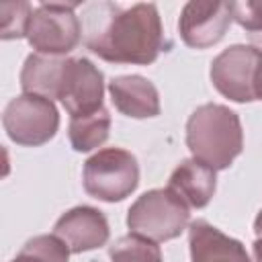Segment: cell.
<instances>
[{
  "mask_svg": "<svg viewBox=\"0 0 262 262\" xmlns=\"http://www.w3.org/2000/svg\"><path fill=\"white\" fill-rule=\"evenodd\" d=\"M88 33L86 47L111 63L147 66L164 49V29L158 6L139 2L121 8L111 2L86 8Z\"/></svg>",
  "mask_w": 262,
  "mask_h": 262,
  "instance_id": "1",
  "label": "cell"
},
{
  "mask_svg": "<svg viewBox=\"0 0 262 262\" xmlns=\"http://www.w3.org/2000/svg\"><path fill=\"white\" fill-rule=\"evenodd\" d=\"M186 145L194 160L225 170L244 149V129L235 111L207 102L192 111L186 121Z\"/></svg>",
  "mask_w": 262,
  "mask_h": 262,
  "instance_id": "2",
  "label": "cell"
},
{
  "mask_svg": "<svg viewBox=\"0 0 262 262\" xmlns=\"http://www.w3.org/2000/svg\"><path fill=\"white\" fill-rule=\"evenodd\" d=\"M188 221V205L168 186L143 192L127 211L129 231L156 244L178 237L186 229Z\"/></svg>",
  "mask_w": 262,
  "mask_h": 262,
  "instance_id": "3",
  "label": "cell"
},
{
  "mask_svg": "<svg viewBox=\"0 0 262 262\" xmlns=\"http://www.w3.org/2000/svg\"><path fill=\"white\" fill-rule=\"evenodd\" d=\"M84 190L104 203L127 199L139 184L137 158L121 147L98 149L84 162L82 170Z\"/></svg>",
  "mask_w": 262,
  "mask_h": 262,
  "instance_id": "4",
  "label": "cell"
},
{
  "mask_svg": "<svg viewBox=\"0 0 262 262\" xmlns=\"http://www.w3.org/2000/svg\"><path fill=\"white\" fill-rule=\"evenodd\" d=\"M76 2H43L33 8L27 29V41L35 53L63 57L74 51L82 39V23Z\"/></svg>",
  "mask_w": 262,
  "mask_h": 262,
  "instance_id": "5",
  "label": "cell"
},
{
  "mask_svg": "<svg viewBox=\"0 0 262 262\" xmlns=\"http://www.w3.org/2000/svg\"><path fill=\"white\" fill-rule=\"evenodd\" d=\"M2 125L16 145L39 147L55 137L59 129V113L53 100L23 92L6 104Z\"/></svg>",
  "mask_w": 262,
  "mask_h": 262,
  "instance_id": "6",
  "label": "cell"
},
{
  "mask_svg": "<svg viewBox=\"0 0 262 262\" xmlns=\"http://www.w3.org/2000/svg\"><path fill=\"white\" fill-rule=\"evenodd\" d=\"M260 53L250 45H231L223 49L211 61V82L219 94L233 102H252L254 94V72Z\"/></svg>",
  "mask_w": 262,
  "mask_h": 262,
  "instance_id": "7",
  "label": "cell"
},
{
  "mask_svg": "<svg viewBox=\"0 0 262 262\" xmlns=\"http://www.w3.org/2000/svg\"><path fill=\"white\" fill-rule=\"evenodd\" d=\"M57 100L72 117H84L102 108L104 76L88 57H68Z\"/></svg>",
  "mask_w": 262,
  "mask_h": 262,
  "instance_id": "8",
  "label": "cell"
},
{
  "mask_svg": "<svg viewBox=\"0 0 262 262\" xmlns=\"http://www.w3.org/2000/svg\"><path fill=\"white\" fill-rule=\"evenodd\" d=\"M233 20L231 2L221 0H190L184 4L178 18V33L192 49H207L219 43Z\"/></svg>",
  "mask_w": 262,
  "mask_h": 262,
  "instance_id": "9",
  "label": "cell"
},
{
  "mask_svg": "<svg viewBox=\"0 0 262 262\" xmlns=\"http://www.w3.org/2000/svg\"><path fill=\"white\" fill-rule=\"evenodd\" d=\"M53 233L68 244L72 254H82L104 246L111 229L102 211L90 205H78L55 221Z\"/></svg>",
  "mask_w": 262,
  "mask_h": 262,
  "instance_id": "10",
  "label": "cell"
},
{
  "mask_svg": "<svg viewBox=\"0 0 262 262\" xmlns=\"http://www.w3.org/2000/svg\"><path fill=\"white\" fill-rule=\"evenodd\" d=\"M190 262H250L246 246L205 219L188 225Z\"/></svg>",
  "mask_w": 262,
  "mask_h": 262,
  "instance_id": "11",
  "label": "cell"
},
{
  "mask_svg": "<svg viewBox=\"0 0 262 262\" xmlns=\"http://www.w3.org/2000/svg\"><path fill=\"white\" fill-rule=\"evenodd\" d=\"M108 94L115 108L131 119H147L160 115L158 88L143 76L127 74L108 82Z\"/></svg>",
  "mask_w": 262,
  "mask_h": 262,
  "instance_id": "12",
  "label": "cell"
},
{
  "mask_svg": "<svg viewBox=\"0 0 262 262\" xmlns=\"http://www.w3.org/2000/svg\"><path fill=\"white\" fill-rule=\"evenodd\" d=\"M168 188L174 190L188 207L203 209L209 205V201L215 194L217 170H213L211 166H207L194 158L182 160L170 174Z\"/></svg>",
  "mask_w": 262,
  "mask_h": 262,
  "instance_id": "13",
  "label": "cell"
},
{
  "mask_svg": "<svg viewBox=\"0 0 262 262\" xmlns=\"http://www.w3.org/2000/svg\"><path fill=\"white\" fill-rule=\"evenodd\" d=\"M68 57L31 53L20 70V88L25 94H37L43 98H57Z\"/></svg>",
  "mask_w": 262,
  "mask_h": 262,
  "instance_id": "14",
  "label": "cell"
},
{
  "mask_svg": "<svg viewBox=\"0 0 262 262\" xmlns=\"http://www.w3.org/2000/svg\"><path fill=\"white\" fill-rule=\"evenodd\" d=\"M111 113L106 106L84 117H72L68 125V137L76 151H92L108 139Z\"/></svg>",
  "mask_w": 262,
  "mask_h": 262,
  "instance_id": "15",
  "label": "cell"
},
{
  "mask_svg": "<svg viewBox=\"0 0 262 262\" xmlns=\"http://www.w3.org/2000/svg\"><path fill=\"white\" fill-rule=\"evenodd\" d=\"M70 254L72 252L61 237L43 233L31 237L10 262H68Z\"/></svg>",
  "mask_w": 262,
  "mask_h": 262,
  "instance_id": "16",
  "label": "cell"
},
{
  "mask_svg": "<svg viewBox=\"0 0 262 262\" xmlns=\"http://www.w3.org/2000/svg\"><path fill=\"white\" fill-rule=\"evenodd\" d=\"M111 262H162L160 246L137 233L119 237L108 248Z\"/></svg>",
  "mask_w": 262,
  "mask_h": 262,
  "instance_id": "17",
  "label": "cell"
},
{
  "mask_svg": "<svg viewBox=\"0 0 262 262\" xmlns=\"http://www.w3.org/2000/svg\"><path fill=\"white\" fill-rule=\"evenodd\" d=\"M233 20L246 31L250 47L262 53V0L231 2Z\"/></svg>",
  "mask_w": 262,
  "mask_h": 262,
  "instance_id": "18",
  "label": "cell"
},
{
  "mask_svg": "<svg viewBox=\"0 0 262 262\" xmlns=\"http://www.w3.org/2000/svg\"><path fill=\"white\" fill-rule=\"evenodd\" d=\"M2 14V39H20L27 37V29L33 16V8L29 2H2L0 4Z\"/></svg>",
  "mask_w": 262,
  "mask_h": 262,
  "instance_id": "19",
  "label": "cell"
},
{
  "mask_svg": "<svg viewBox=\"0 0 262 262\" xmlns=\"http://www.w3.org/2000/svg\"><path fill=\"white\" fill-rule=\"evenodd\" d=\"M254 94H256V100H262V53L258 57V66L254 72Z\"/></svg>",
  "mask_w": 262,
  "mask_h": 262,
  "instance_id": "20",
  "label": "cell"
},
{
  "mask_svg": "<svg viewBox=\"0 0 262 262\" xmlns=\"http://www.w3.org/2000/svg\"><path fill=\"white\" fill-rule=\"evenodd\" d=\"M252 256L254 262H262V237H256V242L252 244Z\"/></svg>",
  "mask_w": 262,
  "mask_h": 262,
  "instance_id": "21",
  "label": "cell"
},
{
  "mask_svg": "<svg viewBox=\"0 0 262 262\" xmlns=\"http://www.w3.org/2000/svg\"><path fill=\"white\" fill-rule=\"evenodd\" d=\"M254 233H256L258 237H262V209L258 211V215H256V219H254Z\"/></svg>",
  "mask_w": 262,
  "mask_h": 262,
  "instance_id": "22",
  "label": "cell"
}]
</instances>
